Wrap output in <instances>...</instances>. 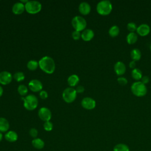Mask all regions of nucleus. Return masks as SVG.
<instances>
[{
	"mask_svg": "<svg viewBox=\"0 0 151 151\" xmlns=\"http://www.w3.org/2000/svg\"><path fill=\"white\" fill-rule=\"evenodd\" d=\"M2 137H3V135H2V133L1 132H0V142L2 140Z\"/></svg>",
	"mask_w": 151,
	"mask_h": 151,
	"instance_id": "obj_39",
	"label": "nucleus"
},
{
	"mask_svg": "<svg viewBox=\"0 0 151 151\" xmlns=\"http://www.w3.org/2000/svg\"><path fill=\"white\" fill-rule=\"evenodd\" d=\"M25 9V5L22 3L20 2H17L14 4L12 8V10L14 14L16 15H19L22 14L24 11Z\"/></svg>",
	"mask_w": 151,
	"mask_h": 151,
	"instance_id": "obj_14",
	"label": "nucleus"
},
{
	"mask_svg": "<svg viewBox=\"0 0 151 151\" xmlns=\"http://www.w3.org/2000/svg\"><path fill=\"white\" fill-rule=\"evenodd\" d=\"M28 2V0H21V2L22 3V4H23V2H25V4H26Z\"/></svg>",
	"mask_w": 151,
	"mask_h": 151,
	"instance_id": "obj_40",
	"label": "nucleus"
},
{
	"mask_svg": "<svg viewBox=\"0 0 151 151\" xmlns=\"http://www.w3.org/2000/svg\"><path fill=\"white\" fill-rule=\"evenodd\" d=\"M136 31H137V34H139L140 35L145 36L149 33V32L150 31V28L148 24H142L137 27Z\"/></svg>",
	"mask_w": 151,
	"mask_h": 151,
	"instance_id": "obj_12",
	"label": "nucleus"
},
{
	"mask_svg": "<svg viewBox=\"0 0 151 151\" xmlns=\"http://www.w3.org/2000/svg\"><path fill=\"white\" fill-rule=\"evenodd\" d=\"M113 8L111 2L109 0H102L98 2L96 9L97 12L102 15H107L109 14Z\"/></svg>",
	"mask_w": 151,
	"mask_h": 151,
	"instance_id": "obj_2",
	"label": "nucleus"
},
{
	"mask_svg": "<svg viewBox=\"0 0 151 151\" xmlns=\"http://www.w3.org/2000/svg\"><path fill=\"white\" fill-rule=\"evenodd\" d=\"M81 106L86 109L91 110L96 107V101L91 97H84L81 101Z\"/></svg>",
	"mask_w": 151,
	"mask_h": 151,
	"instance_id": "obj_9",
	"label": "nucleus"
},
{
	"mask_svg": "<svg viewBox=\"0 0 151 151\" xmlns=\"http://www.w3.org/2000/svg\"><path fill=\"white\" fill-rule=\"evenodd\" d=\"M117 81L120 85H126L127 83V80L124 77H119L117 78Z\"/></svg>",
	"mask_w": 151,
	"mask_h": 151,
	"instance_id": "obj_31",
	"label": "nucleus"
},
{
	"mask_svg": "<svg viewBox=\"0 0 151 151\" xmlns=\"http://www.w3.org/2000/svg\"><path fill=\"white\" fill-rule=\"evenodd\" d=\"M131 58L134 61H137L141 58V51L138 48H133L130 51Z\"/></svg>",
	"mask_w": 151,
	"mask_h": 151,
	"instance_id": "obj_21",
	"label": "nucleus"
},
{
	"mask_svg": "<svg viewBox=\"0 0 151 151\" xmlns=\"http://www.w3.org/2000/svg\"><path fill=\"white\" fill-rule=\"evenodd\" d=\"M38 65H39V64L36 60H30L27 63L28 68L31 71H33L37 69Z\"/></svg>",
	"mask_w": 151,
	"mask_h": 151,
	"instance_id": "obj_26",
	"label": "nucleus"
},
{
	"mask_svg": "<svg viewBox=\"0 0 151 151\" xmlns=\"http://www.w3.org/2000/svg\"><path fill=\"white\" fill-rule=\"evenodd\" d=\"M94 31L91 29H86L81 34V38L86 41L91 40L94 37Z\"/></svg>",
	"mask_w": 151,
	"mask_h": 151,
	"instance_id": "obj_16",
	"label": "nucleus"
},
{
	"mask_svg": "<svg viewBox=\"0 0 151 151\" xmlns=\"http://www.w3.org/2000/svg\"><path fill=\"white\" fill-rule=\"evenodd\" d=\"M12 81V75L10 73L4 71L0 73V83L6 85L11 83Z\"/></svg>",
	"mask_w": 151,
	"mask_h": 151,
	"instance_id": "obj_10",
	"label": "nucleus"
},
{
	"mask_svg": "<svg viewBox=\"0 0 151 151\" xmlns=\"http://www.w3.org/2000/svg\"><path fill=\"white\" fill-rule=\"evenodd\" d=\"M28 86L31 90L34 92L39 91L42 88V84L41 82L37 79H34L30 81L28 84Z\"/></svg>",
	"mask_w": 151,
	"mask_h": 151,
	"instance_id": "obj_11",
	"label": "nucleus"
},
{
	"mask_svg": "<svg viewBox=\"0 0 151 151\" xmlns=\"http://www.w3.org/2000/svg\"><path fill=\"white\" fill-rule=\"evenodd\" d=\"M150 51H151V45H150Z\"/></svg>",
	"mask_w": 151,
	"mask_h": 151,
	"instance_id": "obj_41",
	"label": "nucleus"
},
{
	"mask_svg": "<svg viewBox=\"0 0 151 151\" xmlns=\"http://www.w3.org/2000/svg\"><path fill=\"white\" fill-rule=\"evenodd\" d=\"M14 78L17 81H21L24 80L25 76L22 72H17L14 74Z\"/></svg>",
	"mask_w": 151,
	"mask_h": 151,
	"instance_id": "obj_28",
	"label": "nucleus"
},
{
	"mask_svg": "<svg viewBox=\"0 0 151 151\" xmlns=\"http://www.w3.org/2000/svg\"><path fill=\"white\" fill-rule=\"evenodd\" d=\"M132 76L135 80H140L142 77V73L141 70L138 68H135L132 71Z\"/></svg>",
	"mask_w": 151,
	"mask_h": 151,
	"instance_id": "obj_23",
	"label": "nucleus"
},
{
	"mask_svg": "<svg viewBox=\"0 0 151 151\" xmlns=\"http://www.w3.org/2000/svg\"><path fill=\"white\" fill-rule=\"evenodd\" d=\"M2 94H3V88H2V87L0 86V97L2 95Z\"/></svg>",
	"mask_w": 151,
	"mask_h": 151,
	"instance_id": "obj_38",
	"label": "nucleus"
},
{
	"mask_svg": "<svg viewBox=\"0 0 151 151\" xmlns=\"http://www.w3.org/2000/svg\"><path fill=\"white\" fill-rule=\"evenodd\" d=\"M71 24L76 31H81L86 28L87 22L83 17L81 16H76L72 19Z\"/></svg>",
	"mask_w": 151,
	"mask_h": 151,
	"instance_id": "obj_5",
	"label": "nucleus"
},
{
	"mask_svg": "<svg viewBox=\"0 0 151 151\" xmlns=\"http://www.w3.org/2000/svg\"><path fill=\"white\" fill-rule=\"evenodd\" d=\"M136 61H134V60H132L129 63V66L130 68H136Z\"/></svg>",
	"mask_w": 151,
	"mask_h": 151,
	"instance_id": "obj_37",
	"label": "nucleus"
},
{
	"mask_svg": "<svg viewBox=\"0 0 151 151\" xmlns=\"http://www.w3.org/2000/svg\"><path fill=\"white\" fill-rule=\"evenodd\" d=\"M131 91L136 96L142 97L147 93V87L145 84L141 81H137L134 82L131 86Z\"/></svg>",
	"mask_w": 151,
	"mask_h": 151,
	"instance_id": "obj_3",
	"label": "nucleus"
},
{
	"mask_svg": "<svg viewBox=\"0 0 151 151\" xmlns=\"http://www.w3.org/2000/svg\"><path fill=\"white\" fill-rule=\"evenodd\" d=\"M18 91L21 96H25L28 92V89L25 85L21 84L18 87Z\"/></svg>",
	"mask_w": 151,
	"mask_h": 151,
	"instance_id": "obj_27",
	"label": "nucleus"
},
{
	"mask_svg": "<svg viewBox=\"0 0 151 151\" xmlns=\"http://www.w3.org/2000/svg\"><path fill=\"white\" fill-rule=\"evenodd\" d=\"M126 65L121 61H117L114 65V70L117 75H122L126 71Z\"/></svg>",
	"mask_w": 151,
	"mask_h": 151,
	"instance_id": "obj_13",
	"label": "nucleus"
},
{
	"mask_svg": "<svg viewBox=\"0 0 151 151\" xmlns=\"http://www.w3.org/2000/svg\"><path fill=\"white\" fill-rule=\"evenodd\" d=\"M127 28L129 31L130 32H134L135 30L137 29V25L135 22H130L127 25Z\"/></svg>",
	"mask_w": 151,
	"mask_h": 151,
	"instance_id": "obj_29",
	"label": "nucleus"
},
{
	"mask_svg": "<svg viewBox=\"0 0 151 151\" xmlns=\"http://www.w3.org/2000/svg\"><path fill=\"white\" fill-rule=\"evenodd\" d=\"M9 128L8 121L4 117H0V132H5Z\"/></svg>",
	"mask_w": 151,
	"mask_h": 151,
	"instance_id": "obj_18",
	"label": "nucleus"
},
{
	"mask_svg": "<svg viewBox=\"0 0 151 151\" xmlns=\"http://www.w3.org/2000/svg\"><path fill=\"white\" fill-rule=\"evenodd\" d=\"M43 126L44 130L46 131H51L53 128V124L50 121L45 122Z\"/></svg>",
	"mask_w": 151,
	"mask_h": 151,
	"instance_id": "obj_30",
	"label": "nucleus"
},
{
	"mask_svg": "<svg viewBox=\"0 0 151 151\" xmlns=\"http://www.w3.org/2000/svg\"><path fill=\"white\" fill-rule=\"evenodd\" d=\"M5 138L7 141L9 142H14L18 139V134L15 132L10 130L6 133L5 134Z\"/></svg>",
	"mask_w": 151,
	"mask_h": 151,
	"instance_id": "obj_17",
	"label": "nucleus"
},
{
	"mask_svg": "<svg viewBox=\"0 0 151 151\" xmlns=\"http://www.w3.org/2000/svg\"><path fill=\"white\" fill-rule=\"evenodd\" d=\"M21 99L24 100V106L28 110H34L38 106V99L37 97L33 94H29L25 97H22Z\"/></svg>",
	"mask_w": 151,
	"mask_h": 151,
	"instance_id": "obj_4",
	"label": "nucleus"
},
{
	"mask_svg": "<svg viewBox=\"0 0 151 151\" xmlns=\"http://www.w3.org/2000/svg\"><path fill=\"white\" fill-rule=\"evenodd\" d=\"M62 96L65 102L72 103L76 98L77 91L73 88L68 87L64 90Z\"/></svg>",
	"mask_w": 151,
	"mask_h": 151,
	"instance_id": "obj_7",
	"label": "nucleus"
},
{
	"mask_svg": "<svg viewBox=\"0 0 151 151\" xmlns=\"http://www.w3.org/2000/svg\"><path fill=\"white\" fill-rule=\"evenodd\" d=\"M29 134L31 137L35 138H37V136L38 135V130L35 128H32L29 130Z\"/></svg>",
	"mask_w": 151,
	"mask_h": 151,
	"instance_id": "obj_32",
	"label": "nucleus"
},
{
	"mask_svg": "<svg viewBox=\"0 0 151 151\" xmlns=\"http://www.w3.org/2000/svg\"><path fill=\"white\" fill-rule=\"evenodd\" d=\"M41 4L37 1H30L25 4V8L27 12L34 14L39 12L41 9Z\"/></svg>",
	"mask_w": 151,
	"mask_h": 151,
	"instance_id": "obj_6",
	"label": "nucleus"
},
{
	"mask_svg": "<svg viewBox=\"0 0 151 151\" xmlns=\"http://www.w3.org/2000/svg\"><path fill=\"white\" fill-rule=\"evenodd\" d=\"M32 145L35 149H41L44 147V142L40 138H35L32 140Z\"/></svg>",
	"mask_w": 151,
	"mask_h": 151,
	"instance_id": "obj_19",
	"label": "nucleus"
},
{
	"mask_svg": "<svg viewBox=\"0 0 151 151\" xmlns=\"http://www.w3.org/2000/svg\"><path fill=\"white\" fill-rule=\"evenodd\" d=\"M67 81L70 86H75L79 81V77L76 74H72L68 78Z\"/></svg>",
	"mask_w": 151,
	"mask_h": 151,
	"instance_id": "obj_22",
	"label": "nucleus"
},
{
	"mask_svg": "<svg viewBox=\"0 0 151 151\" xmlns=\"http://www.w3.org/2000/svg\"><path fill=\"white\" fill-rule=\"evenodd\" d=\"M113 151H130L127 145L124 143H119L115 145L113 148Z\"/></svg>",
	"mask_w": 151,
	"mask_h": 151,
	"instance_id": "obj_24",
	"label": "nucleus"
},
{
	"mask_svg": "<svg viewBox=\"0 0 151 151\" xmlns=\"http://www.w3.org/2000/svg\"><path fill=\"white\" fill-rule=\"evenodd\" d=\"M39 117L44 122L50 121L51 118V112L47 107H41L38 110Z\"/></svg>",
	"mask_w": 151,
	"mask_h": 151,
	"instance_id": "obj_8",
	"label": "nucleus"
},
{
	"mask_svg": "<svg viewBox=\"0 0 151 151\" xmlns=\"http://www.w3.org/2000/svg\"><path fill=\"white\" fill-rule=\"evenodd\" d=\"M149 81V77L147 76H142L141 78V82L143 83V84H146Z\"/></svg>",
	"mask_w": 151,
	"mask_h": 151,
	"instance_id": "obj_35",
	"label": "nucleus"
},
{
	"mask_svg": "<svg viewBox=\"0 0 151 151\" xmlns=\"http://www.w3.org/2000/svg\"><path fill=\"white\" fill-rule=\"evenodd\" d=\"M119 32H120L119 27L116 25L111 26L109 30V35L113 37L117 36L119 34Z\"/></svg>",
	"mask_w": 151,
	"mask_h": 151,
	"instance_id": "obj_25",
	"label": "nucleus"
},
{
	"mask_svg": "<svg viewBox=\"0 0 151 151\" xmlns=\"http://www.w3.org/2000/svg\"><path fill=\"white\" fill-rule=\"evenodd\" d=\"M80 12L83 15H87L90 13L91 10V6L90 4L86 2H83L80 3L78 6Z\"/></svg>",
	"mask_w": 151,
	"mask_h": 151,
	"instance_id": "obj_15",
	"label": "nucleus"
},
{
	"mask_svg": "<svg viewBox=\"0 0 151 151\" xmlns=\"http://www.w3.org/2000/svg\"><path fill=\"white\" fill-rule=\"evenodd\" d=\"M81 37V33L80 31H74L72 32V37L74 40H78Z\"/></svg>",
	"mask_w": 151,
	"mask_h": 151,
	"instance_id": "obj_33",
	"label": "nucleus"
},
{
	"mask_svg": "<svg viewBox=\"0 0 151 151\" xmlns=\"http://www.w3.org/2000/svg\"><path fill=\"white\" fill-rule=\"evenodd\" d=\"M137 38L138 37L136 33L134 32H130L126 36V41L129 44H132L136 42Z\"/></svg>",
	"mask_w": 151,
	"mask_h": 151,
	"instance_id": "obj_20",
	"label": "nucleus"
},
{
	"mask_svg": "<svg viewBox=\"0 0 151 151\" xmlns=\"http://www.w3.org/2000/svg\"><path fill=\"white\" fill-rule=\"evenodd\" d=\"M38 64L40 68L47 74H51L55 70V65L54 61L50 57H43L40 60Z\"/></svg>",
	"mask_w": 151,
	"mask_h": 151,
	"instance_id": "obj_1",
	"label": "nucleus"
},
{
	"mask_svg": "<svg viewBox=\"0 0 151 151\" xmlns=\"http://www.w3.org/2000/svg\"><path fill=\"white\" fill-rule=\"evenodd\" d=\"M77 93H83L84 91V88L82 86H78L76 89Z\"/></svg>",
	"mask_w": 151,
	"mask_h": 151,
	"instance_id": "obj_36",
	"label": "nucleus"
},
{
	"mask_svg": "<svg viewBox=\"0 0 151 151\" xmlns=\"http://www.w3.org/2000/svg\"><path fill=\"white\" fill-rule=\"evenodd\" d=\"M40 97L42 99H45L48 97V93L44 90H42L40 93Z\"/></svg>",
	"mask_w": 151,
	"mask_h": 151,
	"instance_id": "obj_34",
	"label": "nucleus"
}]
</instances>
